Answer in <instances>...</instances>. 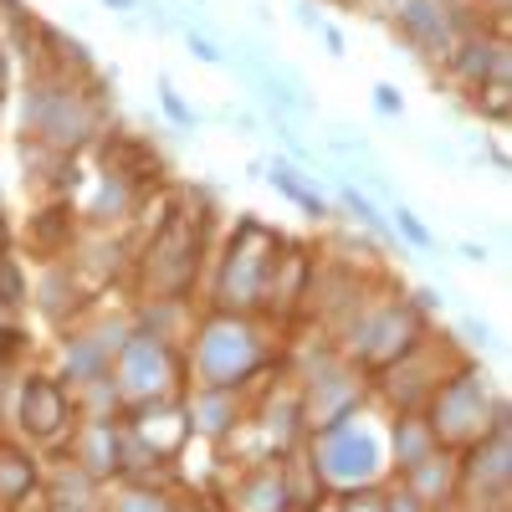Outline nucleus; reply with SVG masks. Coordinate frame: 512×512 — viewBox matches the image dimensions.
Here are the masks:
<instances>
[{
	"instance_id": "nucleus-9",
	"label": "nucleus",
	"mask_w": 512,
	"mask_h": 512,
	"mask_svg": "<svg viewBox=\"0 0 512 512\" xmlns=\"http://www.w3.org/2000/svg\"><path fill=\"white\" fill-rule=\"evenodd\" d=\"M297 21H303V26H308V31H318V26H323V21H318V16H313V6H297Z\"/></svg>"
},
{
	"instance_id": "nucleus-2",
	"label": "nucleus",
	"mask_w": 512,
	"mask_h": 512,
	"mask_svg": "<svg viewBox=\"0 0 512 512\" xmlns=\"http://www.w3.org/2000/svg\"><path fill=\"white\" fill-rule=\"evenodd\" d=\"M57 420H62V395L52 384H31L26 390V431L47 436V431H57Z\"/></svg>"
},
{
	"instance_id": "nucleus-10",
	"label": "nucleus",
	"mask_w": 512,
	"mask_h": 512,
	"mask_svg": "<svg viewBox=\"0 0 512 512\" xmlns=\"http://www.w3.org/2000/svg\"><path fill=\"white\" fill-rule=\"evenodd\" d=\"M103 6H113V11H139V0H103Z\"/></svg>"
},
{
	"instance_id": "nucleus-3",
	"label": "nucleus",
	"mask_w": 512,
	"mask_h": 512,
	"mask_svg": "<svg viewBox=\"0 0 512 512\" xmlns=\"http://www.w3.org/2000/svg\"><path fill=\"white\" fill-rule=\"evenodd\" d=\"M272 185H277L282 195H292L297 205H308L313 216H323V200H318V195H313L303 180H297V169H292V164H277V169H272Z\"/></svg>"
},
{
	"instance_id": "nucleus-6",
	"label": "nucleus",
	"mask_w": 512,
	"mask_h": 512,
	"mask_svg": "<svg viewBox=\"0 0 512 512\" xmlns=\"http://www.w3.org/2000/svg\"><path fill=\"white\" fill-rule=\"evenodd\" d=\"M190 52H195L200 62H210V67H221V62H226V52L216 47V41H205V36H195V31H190Z\"/></svg>"
},
{
	"instance_id": "nucleus-5",
	"label": "nucleus",
	"mask_w": 512,
	"mask_h": 512,
	"mask_svg": "<svg viewBox=\"0 0 512 512\" xmlns=\"http://www.w3.org/2000/svg\"><path fill=\"white\" fill-rule=\"evenodd\" d=\"M159 103H164V113H169V118H175V123H185V128L195 123V113H190V108L180 103V93H175V88H169V82H159Z\"/></svg>"
},
{
	"instance_id": "nucleus-7",
	"label": "nucleus",
	"mask_w": 512,
	"mask_h": 512,
	"mask_svg": "<svg viewBox=\"0 0 512 512\" xmlns=\"http://www.w3.org/2000/svg\"><path fill=\"white\" fill-rule=\"evenodd\" d=\"M400 231H405V236H410L415 246H431V231H425V226H420V221L410 216V210H400Z\"/></svg>"
},
{
	"instance_id": "nucleus-8",
	"label": "nucleus",
	"mask_w": 512,
	"mask_h": 512,
	"mask_svg": "<svg viewBox=\"0 0 512 512\" xmlns=\"http://www.w3.org/2000/svg\"><path fill=\"white\" fill-rule=\"evenodd\" d=\"M374 108H379V113H390V118H395V113H400L405 103H400V93H395V88H374Z\"/></svg>"
},
{
	"instance_id": "nucleus-4",
	"label": "nucleus",
	"mask_w": 512,
	"mask_h": 512,
	"mask_svg": "<svg viewBox=\"0 0 512 512\" xmlns=\"http://www.w3.org/2000/svg\"><path fill=\"white\" fill-rule=\"evenodd\" d=\"M344 205L354 210V216H359V221H364V226H369L374 236H390V226H384V221L374 216V205H369V200H364L359 190H349V185H344Z\"/></svg>"
},
{
	"instance_id": "nucleus-1",
	"label": "nucleus",
	"mask_w": 512,
	"mask_h": 512,
	"mask_svg": "<svg viewBox=\"0 0 512 512\" xmlns=\"http://www.w3.org/2000/svg\"><path fill=\"white\" fill-rule=\"evenodd\" d=\"M26 128L36 139H47L57 149H72L88 139V108H82V93L67 88V82H36V88L26 93Z\"/></svg>"
}]
</instances>
